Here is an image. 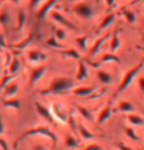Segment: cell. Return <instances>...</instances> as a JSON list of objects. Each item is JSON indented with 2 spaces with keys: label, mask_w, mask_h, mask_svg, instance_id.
Wrapping results in <instances>:
<instances>
[{
  "label": "cell",
  "mask_w": 144,
  "mask_h": 150,
  "mask_svg": "<svg viewBox=\"0 0 144 150\" xmlns=\"http://www.w3.org/2000/svg\"><path fill=\"white\" fill-rule=\"evenodd\" d=\"M78 131L80 132L81 137L83 138H85V139H93V138H94V134H93L91 132H89L83 124H80L78 126Z\"/></svg>",
  "instance_id": "d6a6232c"
},
{
  "label": "cell",
  "mask_w": 144,
  "mask_h": 150,
  "mask_svg": "<svg viewBox=\"0 0 144 150\" xmlns=\"http://www.w3.org/2000/svg\"><path fill=\"white\" fill-rule=\"evenodd\" d=\"M117 110L123 113H132V112H134V107L129 101L123 100V101H120V104H118Z\"/></svg>",
  "instance_id": "83f0119b"
},
{
  "label": "cell",
  "mask_w": 144,
  "mask_h": 150,
  "mask_svg": "<svg viewBox=\"0 0 144 150\" xmlns=\"http://www.w3.org/2000/svg\"><path fill=\"white\" fill-rule=\"evenodd\" d=\"M120 57L117 55H115V53H106L105 55L102 57L100 63H120Z\"/></svg>",
  "instance_id": "f1b7e54d"
},
{
  "label": "cell",
  "mask_w": 144,
  "mask_h": 150,
  "mask_svg": "<svg viewBox=\"0 0 144 150\" xmlns=\"http://www.w3.org/2000/svg\"><path fill=\"white\" fill-rule=\"evenodd\" d=\"M125 134L128 135L130 139L134 140V141L139 140V137H138V134L135 132V131L132 128H129V127H128V128L125 129Z\"/></svg>",
  "instance_id": "d590c367"
},
{
  "label": "cell",
  "mask_w": 144,
  "mask_h": 150,
  "mask_svg": "<svg viewBox=\"0 0 144 150\" xmlns=\"http://www.w3.org/2000/svg\"><path fill=\"white\" fill-rule=\"evenodd\" d=\"M42 3L43 0H29V9L31 11L38 10Z\"/></svg>",
  "instance_id": "8d00e7d4"
},
{
  "label": "cell",
  "mask_w": 144,
  "mask_h": 150,
  "mask_svg": "<svg viewBox=\"0 0 144 150\" xmlns=\"http://www.w3.org/2000/svg\"><path fill=\"white\" fill-rule=\"evenodd\" d=\"M126 118H128L129 123L134 125V126H143L144 125V119L136 114H130L129 113Z\"/></svg>",
  "instance_id": "1f68e13d"
},
{
  "label": "cell",
  "mask_w": 144,
  "mask_h": 150,
  "mask_svg": "<svg viewBox=\"0 0 144 150\" xmlns=\"http://www.w3.org/2000/svg\"><path fill=\"white\" fill-rule=\"evenodd\" d=\"M112 107L110 104H108L106 107H104V108L101 110V112L99 113V116L97 119L98 125L102 126V125L105 124L110 119V117L112 116Z\"/></svg>",
  "instance_id": "2e32d148"
},
{
  "label": "cell",
  "mask_w": 144,
  "mask_h": 150,
  "mask_svg": "<svg viewBox=\"0 0 144 150\" xmlns=\"http://www.w3.org/2000/svg\"><path fill=\"white\" fill-rule=\"evenodd\" d=\"M3 105L6 108L19 110L21 109V101L17 97H10V98H4L3 99Z\"/></svg>",
  "instance_id": "44dd1931"
},
{
  "label": "cell",
  "mask_w": 144,
  "mask_h": 150,
  "mask_svg": "<svg viewBox=\"0 0 144 150\" xmlns=\"http://www.w3.org/2000/svg\"><path fill=\"white\" fill-rule=\"evenodd\" d=\"M11 22V15L9 11L5 6L0 9V26L6 27Z\"/></svg>",
  "instance_id": "603a6c76"
},
{
  "label": "cell",
  "mask_w": 144,
  "mask_h": 150,
  "mask_svg": "<svg viewBox=\"0 0 144 150\" xmlns=\"http://www.w3.org/2000/svg\"><path fill=\"white\" fill-rule=\"evenodd\" d=\"M19 91V84L17 83H10L3 88V97L10 98L15 96Z\"/></svg>",
  "instance_id": "d6986e66"
},
{
  "label": "cell",
  "mask_w": 144,
  "mask_h": 150,
  "mask_svg": "<svg viewBox=\"0 0 144 150\" xmlns=\"http://www.w3.org/2000/svg\"><path fill=\"white\" fill-rule=\"evenodd\" d=\"M21 69V62L17 56H14L8 66V73L9 74H18Z\"/></svg>",
  "instance_id": "d4e9b609"
},
{
  "label": "cell",
  "mask_w": 144,
  "mask_h": 150,
  "mask_svg": "<svg viewBox=\"0 0 144 150\" xmlns=\"http://www.w3.org/2000/svg\"><path fill=\"white\" fill-rule=\"evenodd\" d=\"M82 150H104L103 147H102L101 145H99V144L97 143H92L90 144V145H88L87 147H85L84 149Z\"/></svg>",
  "instance_id": "74e56055"
},
{
  "label": "cell",
  "mask_w": 144,
  "mask_h": 150,
  "mask_svg": "<svg viewBox=\"0 0 144 150\" xmlns=\"http://www.w3.org/2000/svg\"><path fill=\"white\" fill-rule=\"evenodd\" d=\"M49 16H50V18H52L55 23H57V24L61 25L62 27L66 28V29H68L70 30H72V32H79L78 28L76 27L72 22H70L65 16L62 15V14L59 12V11H57V10L50 11Z\"/></svg>",
  "instance_id": "5b68a950"
},
{
  "label": "cell",
  "mask_w": 144,
  "mask_h": 150,
  "mask_svg": "<svg viewBox=\"0 0 144 150\" xmlns=\"http://www.w3.org/2000/svg\"><path fill=\"white\" fill-rule=\"evenodd\" d=\"M112 35V36L111 38V41H110V49H111V52L115 53L118 48L120 47V39L118 38V30H115Z\"/></svg>",
  "instance_id": "7402d4cb"
},
{
  "label": "cell",
  "mask_w": 144,
  "mask_h": 150,
  "mask_svg": "<svg viewBox=\"0 0 144 150\" xmlns=\"http://www.w3.org/2000/svg\"><path fill=\"white\" fill-rule=\"evenodd\" d=\"M0 147L2 148V150H9V146H8L6 140L2 137H0Z\"/></svg>",
  "instance_id": "ab89813d"
},
{
  "label": "cell",
  "mask_w": 144,
  "mask_h": 150,
  "mask_svg": "<svg viewBox=\"0 0 144 150\" xmlns=\"http://www.w3.org/2000/svg\"><path fill=\"white\" fill-rule=\"evenodd\" d=\"M58 0H47L44 3H43L42 6H39V8L37 10L36 14V18L39 22L43 21L46 17L50 13V11L52 10V8L55 6L57 3Z\"/></svg>",
  "instance_id": "52a82bcc"
},
{
  "label": "cell",
  "mask_w": 144,
  "mask_h": 150,
  "mask_svg": "<svg viewBox=\"0 0 144 150\" xmlns=\"http://www.w3.org/2000/svg\"><path fill=\"white\" fill-rule=\"evenodd\" d=\"M65 145L69 148H77L79 147V143L73 135L67 134L65 137Z\"/></svg>",
  "instance_id": "836d02e7"
},
{
  "label": "cell",
  "mask_w": 144,
  "mask_h": 150,
  "mask_svg": "<svg viewBox=\"0 0 144 150\" xmlns=\"http://www.w3.org/2000/svg\"><path fill=\"white\" fill-rule=\"evenodd\" d=\"M143 68H144V57L137 65L133 66L130 70H128V72L125 74L123 80H121V83H120V86H118L117 91H115V93L114 94L112 99H115L117 95H120V93H123L125 89L128 88L129 86H130L132 83V81H133V80L136 78V76L139 74V72L143 69Z\"/></svg>",
  "instance_id": "3957f363"
},
{
  "label": "cell",
  "mask_w": 144,
  "mask_h": 150,
  "mask_svg": "<svg viewBox=\"0 0 144 150\" xmlns=\"http://www.w3.org/2000/svg\"><path fill=\"white\" fill-rule=\"evenodd\" d=\"M75 81L68 77H57L52 81V83L47 88L41 90L39 93L42 95L49 94H60L67 91H70L75 87Z\"/></svg>",
  "instance_id": "6da1fadb"
},
{
  "label": "cell",
  "mask_w": 144,
  "mask_h": 150,
  "mask_svg": "<svg viewBox=\"0 0 144 150\" xmlns=\"http://www.w3.org/2000/svg\"><path fill=\"white\" fill-rule=\"evenodd\" d=\"M56 52L58 54L64 56L66 58L69 59H73V60H81L82 56L80 53L78 52V50H76L75 48H64V49H60V50H56Z\"/></svg>",
  "instance_id": "7c38bea8"
},
{
  "label": "cell",
  "mask_w": 144,
  "mask_h": 150,
  "mask_svg": "<svg viewBox=\"0 0 144 150\" xmlns=\"http://www.w3.org/2000/svg\"><path fill=\"white\" fill-rule=\"evenodd\" d=\"M27 58L31 63L33 64H39L47 61V55L43 51H39L37 49H31L27 51Z\"/></svg>",
  "instance_id": "ba28073f"
},
{
  "label": "cell",
  "mask_w": 144,
  "mask_h": 150,
  "mask_svg": "<svg viewBox=\"0 0 144 150\" xmlns=\"http://www.w3.org/2000/svg\"><path fill=\"white\" fill-rule=\"evenodd\" d=\"M97 89V87L94 86H80L74 87L73 89H71V93L76 96H80V97H89Z\"/></svg>",
  "instance_id": "30bf717a"
},
{
  "label": "cell",
  "mask_w": 144,
  "mask_h": 150,
  "mask_svg": "<svg viewBox=\"0 0 144 150\" xmlns=\"http://www.w3.org/2000/svg\"><path fill=\"white\" fill-rule=\"evenodd\" d=\"M6 1V0H0V9H1L2 7H3L4 5V2Z\"/></svg>",
  "instance_id": "7dc6e473"
},
{
  "label": "cell",
  "mask_w": 144,
  "mask_h": 150,
  "mask_svg": "<svg viewBox=\"0 0 144 150\" xmlns=\"http://www.w3.org/2000/svg\"><path fill=\"white\" fill-rule=\"evenodd\" d=\"M47 72V67L44 65H39L37 67L31 68L29 75V83L31 86H34L38 83L39 80H42Z\"/></svg>",
  "instance_id": "8992f818"
},
{
  "label": "cell",
  "mask_w": 144,
  "mask_h": 150,
  "mask_svg": "<svg viewBox=\"0 0 144 150\" xmlns=\"http://www.w3.org/2000/svg\"><path fill=\"white\" fill-rule=\"evenodd\" d=\"M138 86H139L141 92L144 93V77H140L138 79Z\"/></svg>",
  "instance_id": "b9f144b4"
},
{
  "label": "cell",
  "mask_w": 144,
  "mask_h": 150,
  "mask_svg": "<svg viewBox=\"0 0 144 150\" xmlns=\"http://www.w3.org/2000/svg\"><path fill=\"white\" fill-rule=\"evenodd\" d=\"M115 16H117V13L115 12H112V13H109L105 18L102 20V22L100 23V25L98 26L97 30H96V33H99L101 32H103L104 30H106L110 25H112L114 21L115 20Z\"/></svg>",
  "instance_id": "4fadbf2b"
},
{
  "label": "cell",
  "mask_w": 144,
  "mask_h": 150,
  "mask_svg": "<svg viewBox=\"0 0 144 150\" xmlns=\"http://www.w3.org/2000/svg\"><path fill=\"white\" fill-rule=\"evenodd\" d=\"M73 12L84 21H89L95 16V9L90 1H78L73 5Z\"/></svg>",
  "instance_id": "277c9868"
},
{
  "label": "cell",
  "mask_w": 144,
  "mask_h": 150,
  "mask_svg": "<svg viewBox=\"0 0 144 150\" xmlns=\"http://www.w3.org/2000/svg\"><path fill=\"white\" fill-rule=\"evenodd\" d=\"M87 78H88V69H87L85 61H83L81 59V60L78 61V69L75 76V80L81 81H84Z\"/></svg>",
  "instance_id": "9a60e30c"
},
{
  "label": "cell",
  "mask_w": 144,
  "mask_h": 150,
  "mask_svg": "<svg viewBox=\"0 0 144 150\" xmlns=\"http://www.w3.org/2000/svg\"><path fill=\"white\" fill-rule=\"evenodd\" d=\"M46 43L47 46H49L50 48H52V49H54L55 51L56 50H60V49H64L65 46H64L63 44H61L60 42L57 38H55L54 35L52 36H49V38L46 39Z\"/></svg>",
  "instance_id": "cb8c5ba5"
},
{
  "label": "cell",
  "mask_w": 144,
  "mask_h": 150,
  "mask_svg": "<svg viewBox=\"0 0 144 150\" xmlns=\"http://www.w3.org/2000/svg\"><path fill=\"white\" fill-rule=\"evenodd\" d=\"M75 107H76V109H77V111L80 113L81 116L84 119H86V120H88V121H93V115L90 110H88L84 106L78 105V104H75Z\"/></svg>",
  "instance_id": "4dcf8cb0"
},
{
  "label": "cell",
  "mask_w": 144,
  "mask_h": 150,
  "mask_svg": "<svg viewBox=\"0 0 144 150\" xmlns=\"http://www.w3.org/2000/svg\"><path fill=\"white\" fill-rule=\"evenodd\" d=\"M96 76H97L98 80L101 81L103 84H111L114 81V78L110 73L104 70H97L96 71Z\"/></svg>",
  "instance_id": "ffe728a7"
},
{
  "label": "cell",
  "mask_w": 144,
  "mask_h": 150,
  "mask_svg": "<svg viewBox=\"0 0 144 150\" xmlns=\"http://www.w3.org/2000/svg\"><path fill=\"white\" fill-rule=\"evenodd\" d=\"M54 36L58 39L59 41H63V40H65V39H66L67 35H66V32L64 30V29L57 28V29H55Z\"/></svg>",
  "instance_id": "e575fe53"
},
{
  "label": "cell",
  "mask_w": 144,
  "mask_h": 150,
  "mask_svg": "<svg viewBox=\"0 0 144 150\" xmlns=\"http://www.w3.org/2000/svg\"><path fill=\"white\" fill-rule=\"evenodd\" d=\"M10 1H11V2H12V3H13V4H16V5H17V4H18V3H19V2H20V1H21V0H10Z\"/></svg>",
  "instance_id": "bcb514c9"
},
{
  "label": "cell",
  "mask_w": 144,
  "mask_h": 150,
  "mask_svg": "<svg viewBox=\"0 0 144 150\" xmlns=\"http://www.w3.org/2000/svg\"><path fill=\"white\" fill-rule=\"evenodd\" d=\"M117 146L120 150H133L132 148H130V147H128V145H125L123 142H118L117 144Z\"/></svg>",
  "instance_id": "60d3db41"
},
{
  "label": "cell",
  "mask_w": 144,
  "mask_h": 150,
  "mask_svg": "<svg viewBox=\"0 0 144 150\" xmlns=\"http://www.w3.org/2000/svg\"><path fill=\"white\" fill-rule=\"evenodd\" d=\"M52 115L61 123H66L68 120V114L59 106V104H53L52 105Z\"/></svg>",
  "instance_id": "5bb4252c"
},
{
  "label": "cell",
  "mask_w": 144,
  "mask_h": 150,
  "mask_svg": "<svg viewBox=\"0 0 144 150\" xmlns=\"http://www.w3.org/2000/svg\"><path fill=\"white\" fill-rule=\"evenodd\" d=\"M121 15L125 17V21L128 22V24L132 25L136 22V15H135V13L132 10L128 9V8H123V9L121 10Z\"/></svg>",
  "instance_id": "484cf974"
},
{
  "label": "cell",
  "mask_w": 144,
  "mask_h": 150,
  "mask_svg": "<svg viewBox=\"0 0 144 150\" xmlns=\"http://www.w3.org/2000/svg\"><path fill=\"white\" fill-rule=\"evenodd\" d=\"M19 76H20L19 73L18 74H9V73L6 74V75L2 78L1 81H0V90L3 89L8 83H10L14 79H16L17 77H19Z\"/></svg>",
  "instance_id": "f546056e"
},
{
  "label": "cell",
  "mask_w": 144,
  "mask_h": 150,
  "mask_svg": "<svg viewBox=\"0 0 144 150\" xmlns=\"http://www.w3.org/2000/svg\"><path fill=\"white\" fill-rule=\"evenodd\" d=\"M35 107L36 110L38 112V114L43 117L44 120L49 121L50 124H54V117H53L52 111L44 105V104L39 103V102H35Z\"/></svg>",
  "instance_id": "9c48e42d"
},
{
  "label": "cell",
  "mask_w": 144,
  "mask_h": 150,
  "mask_svg": "<svg viewBox=\"0 0 144 150\" xmlns=\"http://www.w3.org/2000/svg\"><path fill=\"white\" fill-rule=\"evenodd\" d=\"M110 35H111L110 33H106V35H104L103 36L99 38L97 40L93 43L92 47L90 48V50H89V55L91 56V57H94V56H96L99 52H100V50L102 48V45L105 43V41L110 38Z\"/></svg>",
  "instance_id": "8fae6325"
},
{
  "label": "cell",
  "mask_w": 144,
  "mask_h": 150,
  "mask_svg": "<svg viewBox=\"0 0 144 150\" xmlns=\"http://www.w3.org/2000/svg\"><path fill=\"white\" fill-rule=\"evenodd\" d=\"M4 132V123L3 119H2L1 115H0V134H2Z\"/></svg>",
  "instance_id": "f6af8a7d"
},
{
  "label": "cell",
  "mask_w": 144,
  "mask_h": 150,
  "mask_svg": "<svg viewBox=\"0 0 144 150\" xmlns=\"http://www.w3.org/2000/svg\"><path fill=\"white\" fill-rule=\"evenodd\" d=\"M33 150H47V147L43 144H37V145L34 146Z\"/></svg>",
  "instance_id": "ee69618b"
},
{
  "label": "cell",
  "mask_w": 144,
  "mask_h": 150,
  "mask_svg": "<svg viewBox=\"0 0 144 150\" xmlns=\"http://www.w3.org/2000/svg\"><path fill=\"white\" fill-rule=\"evenodd\" d=\"M6 47H7V43H6L5 35L3 33H0V49H5Z\"/></svg>",
  "instance_id": "f35d334b"
},
{
  "label": "cell",
  "mask_w": 144,
  "mask_h": 150,
  "mask_svg": "<svg viewBox=\"0 0 144 150\" xmlns=\"http://www.w3.org/2000/svg\"><path fill=\"white\" fill-rule=\"evenodd\" d=\"M89 36L88 35H79L76 38L75 42L77 44V46L82 52H86L87 51V42H88Z\"/></svg>",
  "instance_id": "4316f807"
},
{
  "label": "cell",
  "mask_w": 144,
  "mask_h": 150,
  "mask_svg": "<svg viewBox=\"0 0 144 150\" xmlns=\"http://www.w3.org/2000/svg\"><path fill=\"white\" fill-rule=\"evenodd\" d=\"M34 135H41V137H44L49 138V139H52L53 144H56V142H57V137H56L54 132H53L49 127L39 126V127H35V128L28 129L27 132H25L24 134H22L21 135H20V137H18V139L15 141L14 149H16L17 147L19 146V143L21 142V141H23L24 139H26V138H28V137H34Z\"/></svg>",
  "instance_id": "7a4b0ae2"
},
{
  "label": "cell",
  "mask_w": 144,
  "mask_h": 150,
  "mask_svg": "<svg viewBox=\"0 0 144 150\" xmlns=\"http://www.w3.org/2000/svg\"><path fill=\"white\" fill-rule=\"evenodd\" d=\"M115 1H117V0H105L106 5H107V7H108V9H109V10H110V9H112V8L115 6Z\"/></svg>",
  "instance_id": "7bdbcfd3"
},
{
  "label": "cell",
  "mask_w": 144,
  "mask_h": 150,
  "mask_svg": "<svg viewBox=\"0 0 144 150\" xmlns=\"http://www.w3.org/2000/svg\"><path fill=\"white\" fill-rule=\"evenodd\" d=\"M28 21V16L26 12L23 9H19L18 15H17V26L15 28V30L17 32H22L24 30V28L26 27Z\"/></svg>",
  "instance_id": "e0dca14e"
},
{
  "label": "cell",
  "mask_w": 144,
  "mask_h": 150,
  "mask_svg": "<svg viewBox=\"0 0 144 150\" xmlns=\"http://www.w3.org/2000/svg\"><path fill=\"white\" fill-rule=\"evenodd\" d=\"M34 38H35V35L31 33L26 36V38L22 39V40H20L19 42H17V43H14L12 46H13V48H15L17 50H24L32 43Z\"/></svg>",
  "instance_id": "ac0fdd59"
}]
</instances>
